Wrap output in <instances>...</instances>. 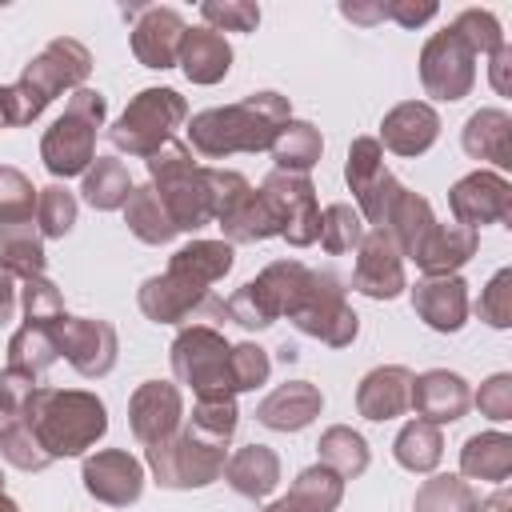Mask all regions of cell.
Masks as SVG:
<instances>
[{
    "instance_id": "9c48e42d",
    "label": "cell",
    "mask_w": 512,
    "mask_h": 512,
    "mask_svg": "<svg viewBox=\"0 0 512 512\" xmlns=\"http://www.w3.org/2000/svg\"><path fill=\"white\" fill-rule=\"evenodd\" d=\"M144 464H148V472L160 488L192 492V488H208L224 476L228 444H212V440L196 436L192 428H180L176 436H168L160 444H148Z\"/></svg>"
},
{
    "instance_id": "484cf974",
    "label": "cell",
    "mask_w": 512,
    "mask_h": 512,
    "mask_svg": "<svg viewBox=\"0 0 512 512\" xmlns=\"http://www.w3.org/2000/svg\"><path fill=\"white\" fill-rule=\"evenodd\" d=\"M460 144L472 160H488L500 176L512 168V116L504 108H480L464 120Z\"/></svg>"
},
{
    "instance_id": "1f68e13d",
    "label": "cell",
    "mask_w": 512,
    "mask_h": 512,
    "mask_svg": "<svg viewBox=\"0 0 512 512\" xmlns=\"http://www.w3.org/2000/svg\"><path fill=\"white\" fill-rule=\"evenodd\" d=\"M460 476L504 484L512 476V436L508 432H476L460 448Z\"/></svg>"
},
{
    "instance_id": "60d3db41",
    "label": "cell",
    "mask_w": 512,
    "mask_h": 512,
    "mask_svg": "<svg viewBox=\"0 0 512 512\" xmlns=\"http://www.w3.org/2000/svg\"><path fill=\"white\" fill-rule=\"evenodd\" d=\"M56 360H60V348H56L52 328H44V324H20V328L8 336V368L44 376Z\"/></svg>"
},
{
    "instance_id": "be15d7a7",
    "label": "cell",
    "mask_w": 512,
    "mask_h": 512,
    "mask_svg": "<svg viewBox=\"0 0 512 512\" xmlns=\"http://www.w3.org/2000/svg\"><path fill=\"white\" fill-rule=\"evenodd\" d=\"M280 360H284V364H288V360H296V348H292V344H284V348H280Z\"/></svg>"
},
{
    "instance_id": "d6a6232c",
    "label": "cell",
    "mask_w": 512,
    "mask_h": 512,
    "mask_svg": "<svg viewBox=\"0 0 512 512\" xmlns=\"http://www.w3.org/2000/svg\"><path fill=\"white\" fill-rule=\"evenodd\" d=\"M232 264H236V248L228 240H192V244H184V248L172 252L168 272L188 276V280L212 288L216 280H224L232 272Z\"/></svg>"
},
{
    "instance_id": "4fadbf2b",
    "label": "cell",
    "mask_w": 512,
    "mask_h": 512,
    "mask_svg": "<svg viewBox=\"0 0 512 512\" xmlns=\"http://www.w3.org/2000/svg\"><path fill=\"white\" fill-rule=\"evenodd\" d=\"M260 196L268 200L272 216H276V228L280 236L292 244V248H308L316 244V232H320V204H316V184L308 176H296V172H268L264 184H260Z\"/></svg>"
},
{
    "instance_id": "30bf717a",
    "label": "cell",
    "mask_w": 512,
    "mask_h": 512,
    "mask_svg": "<svg viewBox=\"0 0 512 512\" xmlns=\"http://www.w3.org/2000/svg\"><path fill=\"white\" fill-rule=\"evenodd\" d=\"M136 304L152 324H212L216 328L228 316L224 300H216L212 288L188 276H176L168 268L160 276H148L136 288Z\"/></svg>"
},
{
    "instance_id": "8992f818",
    "label": "cell",
    "mask_w": 512,
    "mask_h": 512,
    "mask_svg": "<svg viewBox=\"0 0 512 512\" xmlns=\"http://www.w3.org/2000/svg\"><path fill=\"white\" fill-rule=\"evenodd\" d=\"M312 280V268L300 260H272L264 272H256L252 280H244L228 300V320H236L248 332L272 328L280 316H292L296 304L304 300V288Z\"/></svg>"
},
{
    "instance_id": "5bb4252c",
    "label": "cell",
    "mask_w": 512,
    "mask_h": 512,
    "mask_svg": "<svg viewBox=\"0 0 512 512\" xmlns=\"http://www.w3.org/2000/svg\"><path fill=\"white\" fill-rule=\"evenodd\" d=\"M344 180H348V192L356 196L360 220H368L372 228H380V224H384V212H388V200L396 196L400 180L388 172L384 148H380L376 136H356V140L348 144Z\"/></svg>"
},
{
    "instance_id": "11a10c76",
    "label": "cell",
    "mask_w": 512,
    "mask_h": 512,
    "mask_svg": "<svg viewBox=\"0 0 512 512\" xmlns=\"http://www.w3.org/2000/svg\"><path fill=\"white\" fill-rule=\"evenodd\" d=\"M472 400H476L480 416H488V420H496V424L512 420V376H508V372H492V376L480 384V392H476Z\"/></svg>"
},
{
    "instance_id": "9a60e30c",
    "label": "cell",
    "mask_w": 512,
    "mask_h": 512,
    "mask_svg": "<svg viewBox=\"0 0 512 512\" xmlns=\"http://www.w3.org/2000/svg\"><path fill=\"white\" fill-rule=\"evenodd\" d=\"M52 336H56L60 356L84 380H104L116 368L120 336H116V328L108 320H96V316H64V320L52 324Z\"/></svg>"
},
{
    "instance_id": "b9f144b4",
    "label": "cell",
    "mask_w": 512,
    "mask_h": 512,
    "mask_svg": "<svg viewBox=\"0 0 512 512\" xmlns=\"http://www.w3.org/2000/svg\"><path fill=\"white\" fill-rule=\"evenodd\" d=\"M364 232H368V224L360 220V212H356L352 204L336 200V204H328V208L320 212V232H316V240L324 244V252H332V256H348V252L360 248Z\"/></svg>"
},
{
    "instance_id": "f1b7e54d",
    "label": "cell",
    "mask_w": 512,
    "mask_h": 512,
    "mask_svg": "<svg viewBox=\"0 0 512 512\" xmlns=\"http://www.w3.org/2000/svg\"><path fill=\"white\" fill-rule=\"evenodd\" d=\"M224 480L236 496L244 500H264L276 492L280 484V456L268 444H244L228 456L224 464Z\"/></svg>"
},
{
    "instance_id": "e575fe53",
    "label": "cell",
    "mask_w": 512,
    "mask_h": 512,
    "mask_svg": "<svg viewBox=\"0 0 512 512\" xmlns=\"http://www.w3.org/2000/svg\"><path fill=\"white\" fill-rule=\"evenodd\" d=\"M132 176H128V168H124V160H116V156H96L92 164H88V172L80 176V196L96 208V212H116V208H124L128 204V196H132Z\"/></svg>"
},
{
    "instance_id": "52a82bcc",
    "label": "cell",
    "mask_w": 512,
    "mask_h": 512,
    "mask_svg": "<svg viewBox=\"0 0 512 512\" xmlns=\"http://www.w3.org/2000/svg\"><path fill=\"white\" fill-rule=\"evenodd\" d=\"M184 120H188V100L176 88H140L108 128V140L116 152L148 160L168 140H176V128Z\"/></svg>"
},
{
    "instance_id": "4316f807",
    "label": "cell",
    "mask_w": 512,
    "mask_h": 512,
    "mask_svg": "<svg viewBox=\"0 0 512 512\" xmlns=\"http://www.w3.org/2000/svg\"><path fill=\"white\" fill-rule=\"evenodd\" d=\"M216 224L224 232V240L236 248V244H260L268 236H280L276 228V216L268 208V200L260 196V188H240L220 212H216Z\"/></svg>"
},
{
    "instance_id": "7bdbcfd3",
    "label": "cell",
    "mask_w": 512,
    "mask_h": 512,
    "mask_svg": "<svg viewBox=\"0 0 512 512\" xmlns=\"http://www.w3.org/2000/svg\"><path fill=\"white\" fill-rule=\"evenodd\" d=\"M472 484L456 472H440V476H428L420 488H416V500H412V512H472Z\"/></svg>"
},
{
    "instance_id": "2e32d148",
    "label": "cell",
    "mask_w": 512,
    "mask_h": 512,
    "mask_svg": "<svg viewBox=\"0 0 512 512\" xmlns=\"http://www.w3.org/2000/svg\"><path fill=\"white\" fill-rule=\"evenodd\" d=\"M448 208H452L456 224L472 228V232L484 224H508L512 220V184L492 168H476L448 188Z\"/></svg>"
},
{
    "instance_id": "d6986e66",
    "label": "cell",
    "mask_w": 512,
    "mask_h": 512,
    "mask_svg": "<svg viewBox=\"0 0 512 512\" xmlns=\"http://www.w3.org/2000/svg\"><path fill=\"white\" fill-rule=\"evenodd\" d=\"M352 288L368 300H396L408 288L404 276V256L396 240L384 228H368L360 248H356V268H352Z\"/></svg>"
},
{
    "instance_id": "c3c4849f",
    "label": "cell",
    "mask_w": 512,
    "mask_h": 512,
    "mask_svg": "<svg viewBox=\"0 0 512 512\" xmlns=\"http://www.w3.org/2000/svg\"><path fill=\"white\" fill-rule=\"evenodd\" d=\"M236 424H240L236 400H196V408H192L184 428H192L196 436H204L212 444H232Z\"/></svg>"
},
{
    "instance_id": "681fc988",
    "label": "cell",
    "mask_w": 512,
    "mask_h": 512,
    "mask_svg": "<svg viewBox=\"0 0 512 512\" xmlns=\"http://www.w3.org/2000/svg\"><path fill=\"white\" fill-rule=\"evenodd\" d=\"M36 192L32 180L12 168V164H0V224H12V220H32L36 216Z\"/></svg>"
},
{
    "instance_id": "bcb514c9",
    "label": "cell",
    "mask_w": 512,
    "mask_h": 512,
    "mask_svg": "<svg viewBox=\"0 0 512 512\" xmlns=\"http://www.w3.org/2000/svg\"><path fill=\"white\" fill-rule=\"evenodd\" d=\"M476 56H492L496 48H504L508 40H504V28H500V20L488 12V8H464V12H456V20L448 24Z\"/></svg>"
},
{
    "instance_id": "8fae6325",
    "label": "cell",
    "mask_w": 512,
    "mask_h": 512,
    "mask_svg": "<svg viewBox=\"0 0 512 512\" xmlns=\"http://www.w3.org/2000/svg\"><path fill=\"white\" fill-rule=\"evenodd\" d=\"M304 336L328 344V348H348L360 332V316L352 312L340 280L332 272H316L312 268V280L304 288V300L296 304V312L288 316Z\"/></svg>"
},
{
    "instance_id": "603a6c76",
    "label": "cell",
    "mask_w": 512,
    "mask_h": 512,
    "mask_svg": "<svg viewBox=\"0 0 512 512\" xmlns=\"http://www.w3.org/2000/svg\"><path fill=\"white\" fill-rule=\"evenodd\" d=\"M440 136V116L428 100H404L384 112L380 120V148L396 156H424Z\"/></svg>"
},
{
    "instance_id": "7dc6e473",
    "label": "cell",
    "mask_w": 512,
    "mask_h": 512,
    "mask_svg": "<svg viewBox=\"0 0 512 512\" xmlns=\"http://www.w3.org/2000/svg\"><path fill=\"white\" fill-rule=\"evenodd\" d=\"M20 308H24V324H44L52 328L56 320H64V296L48 276H28L20 280Z\"/></svg>"
},
{
    "instance_id": "ee69618b",
    "label": "cell",
    "mask_w": 512,
    "mask_h": 512,
    "mask_svg": "<svg viewBox=\"0 0 512 512\" xmlns=\"http://www.w3.org/2000/svg\"><path fill=\"white\" fill-rule=\"evenodd\" d=\"M76 192H68L64 184H48L36 192V228L44 240H64L76 228Z\"/></svg>"
},
{
    "instance_id": "91938a15",
    "label": "cell",
    "mask_w": 512,
    "mask_h": 512,
    "mask_svg": "<svg viewBox=\"0 0 512 512\" xmlns=\"http://www.w3.org/2000/svg\"><path fill=\"white\" fill-rule=\"evenodd\" d=\"M12 316H16V276L0 268V328L12 324Z\"/></svg>"
},
{
    "instance_id": "f907efd6",
    "label": "cell",
    "mask_w": 512,
    "mask_h": 512,
    "mask_svg": "<svg viewBox=\"0 0 512 512\" xmlns=\"http://www.w3.org/2000/svg\"><path fill=\"white\" fill-rule=\"evenodd\" d=\"M200 20H204V28H212V32H256V24H260V4H252V0H208V4H200Z\"/></svg>"
},
{
    "instance_id": "f6af8a7d",
    "label": "cell",
    "mask_w": 512,
    "mask_h": 512,
    "mask_svg": "<svg viewBox=\"0 0 512 512\" xmlns=\"http://www.w3.org/2000/svg\"><path fill=\"white\" fill-rule=\"evenodd\" d=\"M0 456H4V464L20 468V472H44L52 464V456L40 448V440L32 436L24 416L0 424Z\"/></svg>"
},
{
    "instance_id": "4dcf8cb0",
    "label": "cell",
    "mask_w": 512,
    "mask_h": 512,
    "mask_svg": "<svg viewBox=\"0 0 512 512\" xmlns=\"http://www.w3.org/2000/svg\"><path fill=\"white\" fill-rule=\"evenodd\" d=\"M184 76L192 84H220L228 72H232V44L212 32V28H188L184 32V44H180V60Z\"/></svg>"
},
{
    "instance_id": "d4e9b609",
    "label": "cell",
    "mask_w": 512,
    "mask_h": 512,
    "mask_svg": "<svg viewBox=\"0 0 512 512\" xmlns=\"http://www.w3.org/2000/svg\"><path fill=\"white\" fill-rule=\"evenodd\" d=\"M408 396H412V372L404 364H380L356 384V412L364 420L384 424L408 412Z\"/></svg>"
},
{
    "instance_id": "5b68a950",
    "label": "cell",
    "mask_w": 512,
    "mask_h": 512,
    "mask_svg": "<svg viewBox=\"0 0 512 512\" xmlns=\"http://www.w3.org/2000/svg\"><path fill=\"white\" fill-rule=\"evenodd\" d=\"M108 100L96 88H76L64 104V112L44 128L40 136V160L56 180L84 176L88 164L96 160V132L104 128Z\"/></svg>"
},
{
    "instance_id": "94428289",
    "label": "cell",
    "mask_w": 512,
    "mask_h": 512,
    "mask_svg": "<svg viewBox=\"0 0 512 512\" xmlns=\"http://www.w3.org/2000/svg\"><path fill=\"white\" fill-rule=\"evenodd\" d=\"M472 512H512V492L496 484V492H488L484 500H472Z\"/></svg>"
},
{
    "instance_id": "3957f363",
    "label": "cell",
    "mask_w": 512,
    "mask_h": 512,
    "mask_svg": "<svg viewBox=\"0 0 512 512\" xmlns=\"http://www.w3.org/2000/svg\"><path fill=\"white\" fill-rule=\"evenodd\" d=\"M92 76V52L72 40V36H56L48 40L16 76V84H4V116L8 128L32 124L60 92H76L84 88V80Z\"/></svg>"
},
{
    "instance_id": "7c38bea8",
    "label": "cell",
    "mask_w": 512,
    "mask_h": 512,
    "mask_svg": "<svg viewBox=\"0 0 512 512\" xmlns=\"http://www.w3.org/2000/svg\"><path fill=\"white\" fill-rule=\"evenodd\" d=\"M416 68H420L424 96L444 100V104L464 100L472 92V84H476V52L452 28H440V32H432L424 40Z\"/></svg>"
},
{
    "instance_id": "e0dca14e",
    "label": "cell",
    "mask_w": 512,
    "mask_h": 512,
    "mask_svg": "<svg viewBox=\"0 0 512 512\" xmlns=\"http://www.w3.org/2000/svg\"><path fill=\"white\" fill-rule=\"evenodd\" d=\"M80 480H84V492L108 508H128L144 496V464L124 448H100L84 456Z\"/></svg>"
},
{
    "instance_id": "d590c367",
    "label": "cell",
    "mask_w": 512,
    "mask_h": 512,
    "mask_svg": "<svg viewBox=\"0 0 512 512\" xmlns=\"http://www.w3.org/2000/svg\"><path fill=\"white\" fill-rule=\"evenodd\" d=\"M124 224H128V232H132L140 244H152V248L172 244V240L180 236L176 224H172V216H168V208L160 204V196H156L152 184L132 188L128 204H124Z\"/></svg>"
},
{
    "instance_id": "ac0fdd59",
    "label": "cell",
    "mask_w": 512,
    "mask_h": 512,
    "mask_svg": "<svg viewBox=\"0 0 512 512\" xmlns=\"http://www.w3.org/2000/svg\"><path fill=\"white\" fill-rule=\"evenodd\" d=\"M132 56L144 64V68H176L180 60V44H184V32H188V20L168 8V4H148V8H132Z\"/></svg>"
},
{
    "instance_id": "277c9868",
    "label": "cell",
    "mask_w": 512,
    "mask_h": 512,
    "mask_svg": "<svg viewBox=\"0 0 512 512\" xmlns=\"http://www.w3.org/2000/svg\"><path fill=\"white\" fill-rule=\"evenodd\" d=\"M148 184L156 188L160 204L168 208L176 232H200L212 224V184L208 164H196L192 148L180 140H168L148 160Z\"/></svg>"
},
{
    "instance_id": "8d00e7d4",
    "label": "cell",
    "mask_w": 512,
    "mask_h": 512,
    "mask_svg": "<svg viewBox=\"0 0 512 512\" xmlns=\"http://www.w3.org/2000/svg\"><path fill=\"white\" fill-rule=\"evenodd\" d=\"M272 160H276V172H296V176H308L316 164H320V152H324V136L316 124L308 120H288L280 128V136L272 140Z\"/></svg>"
},
{
    "instance_id": "44dd1931",
    "label": "cell",
    "mask_w": 512,
    "mask_h": 512,
    "mask_svg": "<svg viewBox=\"0 0 512 512\" xmlns=\"http://www.w3.org/2000/svg\"><path fill=\"white\" fill-rule=\"evenodd\" d=\"M408 408L416 412V420H428V424H456L468 416L472 408V388L460 372H448V368H428L420 376H412V396H408Z\"/></svg>"
},
{
    "instance_id": "6125c7cd",
    "label": "cell",
    "mask_w": 512,
    "mask_h": 512,
    "mask_svg": "<svg viewBox=\"0 0 512 512\" xmlns=\"http://www.w3.org/2000/svg\"><path fill=\"white\" fill-rule=\"evenodd\" d=\"M0 512H20V504H16L8 492H0Z\"/></svg>"
},
{
    "instance_id": "816d5d0a",
    "label": "cell",
    "mask_w": 512,
    "mask_h": 512,
    "mask_svg": "<svg viewBox=\"0 0 512 512\" xmlns=\"http://www.w3.org/2000/svg\"><path fill=\"white\" fill-rule=\"evenodd\" d=\"M232 384H236V396L240 392H256L260 384H268V376H272V356H268V348H260V344H252V340H244V344H232Z\"/></svg>"
},
{
    "instance_id": "74e56055",
    "label": "cell",
    "mask_w": 512,
    "mask_h": 512,
    "mask_svg": "<svg viewBox=\"0 0 512 512\" xmlns=\"http://www.w3.org/2000/svg\"><path fill=\"white\" fill-rule=\"evenodd\" d=\"M316 452H320V464L332 468L340 480L364 476V472H368V460H372V456H368V440H364L356 428H348V424L324 428L320 440H316Z\"/></svg>"
},
{
    "instance_id": "ba28073f",
    "label": "cell",
    "mask_w": 512,
    "mask_h": 512,
    "mask_svg": "<svg viewBox=\"0 0 512 512\" xmlns=\"http://www.w3.org/2000/svg\"><path fill=\"white\" fill-rule=\"evenodd\" d=\"M172 376L196 392V400H236L232 384V344L212 324H184L168 348Z\"/></svg>"
},
{
    "instance_id": "836d02e7",
    "label": "cell",
    "mask_w": 512,
    "mask_h": 512,
    "mask_svg": "<svg viewBox=\"0 0 512 512\" xmlns=\"http://www.w3.org/2000/svg\"><path fill=\"white\" fill-rule=\"evenodd\" d=\"M44 236L32 220H12V224H0V268L16 280H28V276H44Z\"/></svg>"
},
{
    "instance_id": "f5cc1de1",
    "label": "cell",
    "mask_w": 512,
    "mask_h": 512,
    "mask_svg": "<svg viewBox=\"0 0 512 512\" xmlns=\"http://www.w3.org/2000/svg\"><path fill=\"white\" fill-rule=\"evenodd\" d=\"M476 316L492 328H512V268H500L476 300Z\"/></svg>"
},
{
    "instance_id": "680465c9",
    "label": "cell",
    "mask_w": 512,
    "mask_h": 512,
    "mask_svg": "<svg viewBox=\"0 0 512 512\" xmlns=\"http://www.w3.org/2000/svg\"><path fill=\"white\" fill-rule=\"evenodd\" d=\"M340 16L352 20V24H364V28H368V24H380V20H384V0H372V4H360V0L348 4V0H344V4H340Z\"/></svg>"
},
{
    "instance_id": "f35d334b",
    "label": "cell",
    "mask_w": 512,
    "mask_h": 512,
    "mask_svg": "<svg viewBox=\"0 0 512 512\" xmlns=\"http://www.w3.org/2000/svg\"><path fill=\"white\" fill-rule=\"evenodd\" d=\"M340 500H344V480H340L332 468H324L320 460H316L312 468H304V472L292 480L288 496H284V504H288L292 512H336Z\"/></svg>"
},
{
    "instance_id": "83f0119b",
    "label": "cell",
    "mask_w": 512,
    "mask_h": 512,
    "mask_svg": "<svg viewBox=\"0 0 512 512\" xmlns=\"http://www.w3.org/2000/svg\"><path fill=\"white\" fill-rule=\"evenodd\" d=\"M476 248H480V236L472 228H460L456 220L452 224L436 220V228L424 236V244H420V252L412 260H416V268L424 276H456L476 256Z\"/></svg>"
},
{
    "instance_id": "03108f58",
    "label": "cell",
    "mask_w": 512,
    "mask_h": 512,
    "mask_svg": "<svg viewBox=\"0 0 512 512\" xmlns=\"http://www.w3.org/2000/svg\"><path fill=\"white\" fill-rule=\"evenodd\" d=\"M0 128H8V116H4V88H0Z\"/></svg>"
},
{
    "instance_id": "9f6ffc18",
    "label": "cell",
    "mask_w": 512,
    "mask_h": 512,
    "mask_svg": "<svg viewBox=\"0 0 512 512\" xmlns=\"http://www.w3.org/2000/svg\"><path fill=\"white\" fill-rule=\"evenodd\" d=\"M440 8L432 0H384V20H396L400 28H420L436 16Z\"/></svg>"
},
{
    "instance_id": "7a4b0ae2",
    "label": "cell",
    "mask_w": 512,
    "mask_h": 512,
    "mask_svg": "<svg viewBox=\"0 0 512 512\" xmlns=\"http://www.w3.org/2000/svg\"><path fill=\"white\" fill-rule=\"evenodd\" d=\"M24 420L40 448L56 460L84 456L96 448V440L108 432V408L96 392L88 388H48L40 384L24 408Z\"/></svg>"
},
{
    "instance_id": "f546056e",
    "label": "cell",
    "mask_w": 512,
    "mask_h": 512,
    "mask_svg": "<svg viewBox=\"0 0 512 512\" xmlns=\"http://www.w3.org/2000/svg\"><path fill=\"white\" fill-rule=\"evenodd\" d=\"M392 240H396V248H400V256H416L420 252V244H424V236L436 228V216H432V204L420 196V192H412V188H396V196L388 200V212H384V224H380Z\"/></svg>"
},
{
    "instance_id": "7402d4cb",
    "label": "cell",
    "mask_w": 512,
    "mask_h": 512,
    "mask_svg": "<svg viewBox=\"0 0 512 512\" xmlns=\"http://www.w3.org/2000/svg\"><path fill=\"white\" fill-rule=\"evenodd\" d=\"M412 312L432 328V332H460L468 324L472 300H468V284L464 276H424L412 288Z\"/></svg>"
},
{
    "instance_id": "ffe728a7",
    "label": "cell",
    "mask_w": 512,
    "mask_h": 512,
    "mask_svg": "<svg viewBox=\"0 0 512 512\" xmlns=\"http://www.w3.org/2000/svg\"><path fill=\"white\" fill-rule=\"evenodd\" d=\"M128 428L148 448L184 428V392L172 380H144L128 396Z\"/></svg>"
},
{
    "instance_id": "003e7915",
    "label": "cell",
    "mask_w": 512,
    "mask_h": 512,
    "mask_svg": "<svg viewBox=\"0 0 512 512\" xmlns=\"http://www.w3.org/2000/svg\"><path fill=\"white\" fill-rule=\"evenodd\" d=\"M0 492H4V472H0Z\"/></svg>"
},
{
    "instance_id": "6da1fadb",
    "label": "cell",
    "mask_w": 512,
    "mask_h": 512,
    "mask_svg": "<svg viewBox=\"0 0 512 512\" xmlns=\"http://www.w3.org/2000/svg\"><path fill=\"white\" fill-rule=\"evenodd\" d=\"M292 120L288 96L264 88L236 104L204 108L188 120V148L200 160H228L236 152H268L280 128Z\"/></svg>"
},
{
    "instance_id": "6f0895ef",
    "label": "cell",
    "mask_w": 512,
    "mask_h": 512,
    "mask_svg": "<svg viewBox=\"0 0 512 512\" xmlns=\"http://www.w3.org/2000/svg\"><path fill=\"white\" fill-rule=\"evenodd\" d=\"M488 60H492V64H488V80H492L496 96H508V92H512V80H508V72H512V48L504 44V48H496Z\"/></svg>"
},
{
    "instance_id": "ab89813d",
    "label": "cell",
    "mask_w": 512,
    "mask_h": 512,
    "mask_svg": "<svg viewBox=\"0 0 512 512\" xmlns=\"http://www.w3.org/2000/svg\"><path fill=\"white\" fill-rule=\"evenodd\" d=\"M392 456L408 472H432L440 464V456H444V436L428 420H408L392 440Z\"/></svg>"
},
{
    "instance_id": "cb8c5ba5",
    "label": "cell",
    "mask_w": 512,
    "mask_h": 512,
    "mask_svg": "<svg viewBox=\"0 0 512 512\" xmlns=\"http://www.w3.org/2000/svg\"><path fill=\"white\" fill-rule=\"evenodd\" d=\"M320 408L324 396L312 380H284L256 404V420L272 432H300L320 416Z\"/></svg>"
},
{
    "instance_id": "e7e4bbea",
    "label": "cell",
    "mask_w": 512,
    "mask_h": 512,
    "mask_svg": "<svg viewBox=\"0 0 512 512\" xmlns=\"http://www.w3.org/2000/svg\"><path fill=\"white\" fill-rule=\"evenodd\" d=\"M264 512H292V508H288V504H284V500H272V504H268V508H264Z\"/></svg>"
},
{
    "instance_id": "db71d44e",
    "label": "cell",
    "mask_w": 512,
    "mask_h": 512,
    "mask_svg": "<svg viewBox=\"0 0 512 512\" xmlns=\"http://www.w3.org/2000/svg\"><path fill=\"white\" fill-rule=\"evenodd\" d=\"M36 388H40V376L4 364V372H0V424L24 416V408H28V400H32Z\"/></svg>"
}]
</instances>
